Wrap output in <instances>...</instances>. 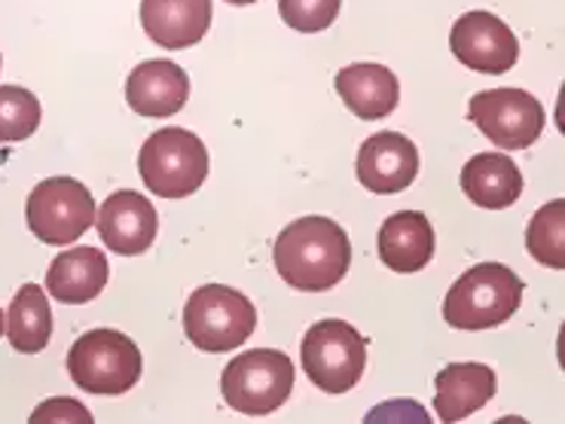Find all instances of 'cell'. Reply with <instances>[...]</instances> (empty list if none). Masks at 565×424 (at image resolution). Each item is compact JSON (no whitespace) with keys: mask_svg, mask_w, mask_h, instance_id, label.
Returning a JSON list of instances; mask_svg holds the SVG:
<instances>
[{"mask_svg":"<svg viewBox=\"0 0 565 424\" xmlns=\"http://www.w3.org/2000/svg\"><path fill=\"white\" fill-rule=\"evenodd\" d=\"M278 275L300 293L337 287L352 265V241L330 217H300L278 232L273 248Z\"/></svg>","mask_w":565,"mask_h":424,"instance_id":"cell-1","label":"cell"},{"mask_svg":"<svg viewBox=\"0 0 565 424\" xmlns=\"http://www.w3.org/2000/svg\"><path fill=\"white\" fill-rule=\"evenodd\" d=\"M526 284L504 263L468 269L444 300V320L456 330H492L516 315Z\"/></svg>","mask_w":565,"mask_h":424,"instance_id":"cell-2","label":"cell"},{"mask_svg":"<svg viewBox=\"0 0 565 424\" xmlns=\"http://www.w3.org/2000/svg\"><path fill=\"white\" fill-rule=\"evenodd\" d=\"M145 370L138 345L119 330H89L67 351V372L79 391L119 398L132 391Z\"/></svg>","mask_w":565,"mask_h":424,"instance_id":"cell-3","label":"cell"},{"mask_svg":"<svg viewBox=\"0 0 565 424\" xmlns=\"http://www.w3.org/2000/svg\"><path fill=\"white\" fill-rule=\"evenodd\" d=\"M294 360L278 348H250L226 363L221 376V394L230 410L264 418L281 410L294 391Z\"/></svg>","mask_w":565,"mask_h":424,"instance_id":"cell-4","label":"cell"},{"mask_svg":"<svg viewBox=\"0 0 565 424\" xmlns=\"http://www.w3.org/2000/svg\"><path fill=\"white\" fill-rule=\"evenodd\" d=\"M138 172L153 196L186 199L209 177V150L193 132L169 126L147 138L138 153Z\"/></svg>","mask_w":565,"mask_h":424,"instance_id":"cell-5","label":"cell"},{"mask_svg":"<svg viewBox=\"0 0 565 424\" xmlns=\"http://www.w3.org/2000/svg\"><path fill=\"white\" fill-rule=\"evenodd\" d=\"M257 330V308L245 293L226 284H205L184 305V333L199 351L224 355Z\"/></svg>","mask_w":565,"mask_h":424,"instance_id":"cell-6","label":"cell"},{"mask_svg":"<svg viewBox=\"0 0 565 424\" xmlns=\"http://www.w3.org/2000/svg\"><path fill=\"white\" fill-rule=\"evenodd\" d=\"M300 363L318 391L345 394L367 370V339L340 318L318 320L302 336Z\"/></svg>","mask_w":565,"mask_h":424,"instance_id":"cell-7","label":"cell"},{"mask_svg":"<svg viewBox=\"0 0 565 424\" xmlns=\"http://www.w3.org/2000/svg\"><path fill=\"white\" fill-rule=\"evenodd\" d=\"M95 199L86 186L74 177H46L40 181L25 205L28 229L34 239L53 248H65L83 239L95 224Z\"/></svg>","mask_w":565,"mask_h":424,"instance_id":"cell-8","label":"cell"},{"mask_svg":"<svg viewBox=\"0 0 565 424\" xmlns=\"http://www.w3.org/2000/svg\"><path fill=\"white\" fill-rule=\"evenodd\" d=\"M468 120L501 150H526L544 132V107L526 89H489L468 105Z\"/></svg>","mask_w":565,"mask_h":424,"instance_id":"cell-9","label":"cell"},{"mask_svg":"<svg viewBox=\"0 0 565 424\" xmlns=\"http://www.w3.org/2000/svg\"><path fill=\"white\" fill-rule=\"evenodd\" d=\"M449 50L468 70L489 77L508 74L520 58V43L511 28L487 10H471L461 15L449 31Z\"/></svg>","mask_w":565,"mask_h":424,"instance_id":"cell-10","label":"cell"},{"mask_svg":"<svg viewBox=\"0 0 565 424\" xmlns=\"http://www.w3.org/2000/svg\"><path fill=\"white\" fill-rule=\"evenodd\" d=\"M355 172L373 196H397L419 174V150L401 132H376L358 150Z\"/></svg>","mask_w":565,"mask_h":424,"instance_id":"cell-11","label":"cell"},{"mask_svg":"<svg viewBox=\"0 0 565 424\" xmlns=\"http://www.w3.org/2000/svg\"><path fill=\"white\" fill-rule=\"evenodd\" d=\"M95 226L110 251L119 257H138L157 241L159 214L147 196L135 189H119L98 208Z\"/></svg>","mask_w":565,"mask_h":424,"instance_id":"cell-12","label":"cell"},{"mask_svg":"<svg viewBox=\"0 0 565 424\" xmlns=\"http://www.w3.org/2000/svg\"><path fill=\"white\" fill-rule=\"evenodd\" d=\"M190 98V77L181 65L169 58L141 62L126 80V101L135 113L150 120H169L181 113Z\"/></svg>","mask_w":565,"mask_h":424,"instance_id":"cell-13","label":"cell"},{"mask_svg":"<svg viewBox=\"0 0 565 424\" xmlns=\"http://www.w3.org/2000/svg\"><path fill=\"white\" fill-rule=\"evenodd\" d=\"M211 25V0H141V28L162 50L196 46Z\"/></svg>","mask_w":565,"mask_h":424,"instance_id":"cell-14","label":"cell"},{"mask_svg":"<svg viewBox=\"0 0 565 424\" xmlns=\"http://www.w3.org/2000/svg\"><path fill=\"white\" fill-rule=\"evenodd\" d=\"M495 384H499L495 370L487 363H449L434 379L437 388L434 410L440 422H465L495 398Z\"/></svg>","mask_w":565,"mask_h":424,"instance_id":"cell-15","label":"cell"},{"mask_svg":"<svg viewBox=\"0 0 565 424\" xmlns=\"http://www.w3.org/2000/svg\"><path fill=\"white\" fill-rule=\"evenodd\" d=\"M333 86L340 93L342 105L349 107L358 120H385L401 101V83L385 65L358 62V65L342 67Z\"/></svg>","mask_w":565,"mask_h":424,"instance_id":"cell-16","label":"cell"},{"mask_svg":"<svg viewBox=\"0 0 565 424\" xmlns=\"http://www.w3.org/2000/svg\"><path fill=\"white\" fill-rule=\"evenodd\" d=\"M110 265L98 248H67L46 269V293L65 305L93 303L107 287Z\"/></svg>","mask_w":565,"mask_h":424,"instance_id":"cell-17","label":"cell"},{"mask_svg":"<svg viewBox=\"0 0 565 424\" xmlns=\"http://www.w3.org/2000/svg\"><path fill=\"white\" fill-rule=\"evenodd\" d=\"M380 260L397 275H413L431 263L434 226L422 211L392 214L380 229Z\"/></svg>","mask_w":565,"mask_h":424,"instance_id":"cell-18","label":"cell"},{"mask_svg":"<svg viewBox=\"0 0 565 424\" xmlns=\"http://www.w3.org/2000/svg\"><path fill=\"white\" fill-rule=\"evenodd\" d=\"M461 189L473 205L504 211L523 196V172L508 153H477L465 162Z\"/></svg>","mask_w":565,"mask_h":424,"instance_id":"cell-19","label":"cell"},{"mask_svg":"<svg viewBox=\"0 0 565 424\" xmlns=\"http://www.w3.org/2000/svg\"><path fill=\"white\" fill-rule=\"evenodd\" d=\"M7 336L19 355H38L50 345L53 312H50V296L40 284L19 287L7 312Z\"/></svg>","mask_w":565,"mask_h":424,"instance_id":"cell-20","label":"cell"},{"mask_svg":"<svg viewBox=\"0 0 565 424\" xmlns=\"http://www.w3.org/2000/svg\"><path fill=\"white\" fill-rule=\"evenodd\" d=\"M526 248L532 260L547 269H565V202L553 199L535 211L526 229Z\"/></svg>","mask_w":565,"mask_h":424,"instance_id":"cell-21","label":"cell"},{"mask_svg":"<svg viewBox=\"0 0 565 424\" xmlns=\"http://www.w3.org/2000/svg\"><path fill=\"white\" fill-rule=\"evenodd\" d=\"M38 95L22 86H0V144H19L38 132Z\"/></svg>","mask_w":565,"mask_h":424,"instance_id":"cell-22","label":"cell"},{"mask_svg":"<svg viewBox=\"0 0 565 424\" xmlns=\"http://www.w3.org/2000/svg\"><path fill=\"white\" fill-rule=\"evenodd\" d=\"M342 0H278V13L285 25L302 34H318L337 22Z\"/></svg>","mask_w":565,"mask_h":424,"instance_id":"cell-23","label":"cell"},{"mask_svg":"<svg viewBox=\"0 0 565 424\" xmlns=\"http://www.w3.org/2000/svg\"><path fill=\"white\" fill-rule=\"evenodd\" d=\"M43 422H79V424H93V415L89 410L77 403V400L67 398H55L40 403L34 415H31V424H43Z\"/></svg>","mask_w":565,"mask_h":424,"instance_id":"cell-24","label":"cell"},{"mask_svg":"<svg viewBox=\"0 0 565 424\" xmlns=\"http://www.w3.org/2000/svg\"><path fill=\"white\" fill-rule=\"evenodd\" d=\"M224 3H233V7H248V3H257V0H224Z\"/></svg>","mask_w":565,"mask_h":424,"instance_id":"cell-25","label":"cell"},{"mask_svg":"<svg viewBox=\"0 0 565 424\" xmlns=\"http://www.w3.org/2000/svg\"><path fill=\"white\" fill-rule=\"evenodd\" d=\"M3 333H7V315L0 312V336H3Z\"/></svg>","mask_w":565,"mask_h":424,"instance_id":"cell-26","label":"cell"},{"mask_svg":"<svg viewBox=\"0 0 565 424\" xmlns=\"http://www.w3.org/2000/svg\"><path fill=\"white\" fill-rule=\"evenodd\" d=\"M0 65H3V55H0Z\"/></svg>","mask_w":565,"mask_h":424,"instance_id":"cell-27","label":"cell"}]
</instances>
